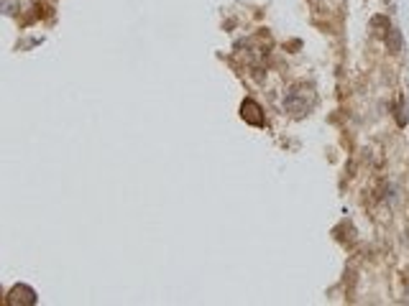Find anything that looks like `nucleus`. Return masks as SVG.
<instances>
[{"mask_svg":"<svg viewBox=\"0 0 409 306\" xmlns=\"http://www.w3.org/2000/svg\"><path fill=\"white\" fill-rule=\"evenodd\" d=\"M241 110H243V118H246L248 122H253V125H261V122H264V118L258 115V112H261V107L256 105L253 100H246Z\"/></svg>","mask_w":409,"mask_h":306,"instance_id":"obj_1","label":"nucleus"}]
</instances>
